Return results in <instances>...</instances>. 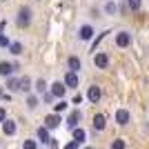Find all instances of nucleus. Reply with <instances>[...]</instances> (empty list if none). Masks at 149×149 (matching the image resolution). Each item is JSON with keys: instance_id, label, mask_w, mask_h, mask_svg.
Masks as SVG:
<instances>
[{"instance_id": "f257e3e1", "label": "nucleus", "mask_w": 149, "mask_h": 149, "mask_svg": "<svg viewBox=\"0 0 149 149\" xmlns=\"http://www.w3.org/2000/svg\"><path fill=\"white\" fill-rule=\"evenodd\" d=\"M18 27H29L31 25V9L29 7H20V11H18Z\"/></svg>"}, {"instance_id": "f03ea898", "label": "nucleus", "mask_w": 149, "mask_h": 149, "mask_svg": "<svg viewBox=\"0 0 149 149\" xmlns=\"http://www.w3.org/2000/svg\"><path fill=\"white\" fill-rule=\"evenodd\" d=\"M60 123H62V118H60V113H49V116H45V127L47 129H56V127H60Z\"/></svg>"}, {"instance_id": "7ed1b4c3", "label": "nucleus", "mask_w": 149, "mask_h": 149, "mask_svg": "<svg viewBox=\"0 0 149 149\" xmlns=\"http://www.w3.org/2000/svg\"><path fill=\"white\" fill-rule=\"evenodd\" d=\"M80 120H82V111H80V109H74V111L67 116V127H69V129H76Z\"/></svg>"}, {"instance_id": "20e7f679", "label": "nucleus", "mask_w": 149, "mask_h": 149, "mask_svg": "<svg viewBox=\"0 0 149 149\" xmlns=\"http://www.w3.org/2000/svg\"><path fill=\"white\" fill-rule=\"evenodd\" d=\"M18 69H20V65H11V62H7V60L0 62V76H5V78H9V76H11L13 71H18Z\"/></svg>"}, {"instance_id": "39448f33", "label": "nucleus", "mask_w": 149, "mask_h": 149, "mask_svg": "<svg viewBox=\"0 0 149 149\" xmlns=\"http://www.w3.org/2000/svg\"><path fill=\"white\" fill-rule=\"evenodd\" d=\"M49 91H51V96H54V98H58V100H60L62 96H65V91H67V85L58 80V82H54V85H51V89H49Z\"/></svg>"}, {"instance_id": "423d86ee", "label": "nucleus", "mask_w": 149, "mask_h": 149, "mask_svg": "<svg viewBox=\"0 0 149 149\" xmlns=\"http://www.w3.org/2000/svg\"><path fill=\"white\" fill-rule=\"evenodd\" d=\"M49 131H51V129H47L45 125H42V127H38L36 136H38V140H40V143H42V145H51V140H54V138L49 136Z\"/></svg>"}, {"instance_id": "0eeeda50", "label": "nucleus", "mask_w": 149, "mask_h": 149, "mask_svg": "<svg viewBox=\"0 0 149 149\" xmlns=\"http://www.w3.org/2000/svg\"><path fill=\"white\" fill-rule=\"evenodd\" d=\"M116 45H118V47H129L131 45V33L129 31H118V33H116Z\"/></svg>"}, {"instance_id": "6e6552de", "label": "nucleus", "mask_w": 149, "mask_h": 149, "mask_svg": "<svg viewBox=\"0 0 149 149\" xmlns=\"http://www.w3.org/2000/svg\"><path fill=\"white\" fill-rule=\"evenodd\" d=\"M116 123H118L120 127L129 125V123H131V113L127 111V109H118V111H116Z\"/></svg>"}, {"instance_id": "1a4fd4ad", "label": "nucleus", "mask_w": 149, "mask_h": 149, "mask_svg": "<svg viewBox=\"0 0 149 149\" xmlns=\"http://www.w3.org/2000/svg\"><path fill=\"white\" fill-rule=\"evenodd\" d=\"M65 85H67V89L78 87V71H67L65 74Z\"/></svg>"}, {"instance_id": "9d476101", "label": "nucleus", "mask_w": 149, "mask_h": 149, "mask_svg": "<svg viewBox=\"0 0 149 149\" xmlns=\"http://www.w3.org/2000/svg\"><path fill=\"white\" fill-rule=\"evenodd\" d=\"M93 65L98 69H107V65H109V56L107 54H96L93 56Z\"/></svg>"}, {"instance_id": "9b49d317", "label": "nucleus", "mask_w": 149, "mask_h": 149, "mask_svg": "<svg viewBox=\"0 0 149 149\" xmlns=\"http://www.w3.org/2000/svg\"><path fill=\"white\" fill-rule=\"evenodd\" d=\"M78 38H80V40H91L93 38V27L91 25H82L80 31H78Z\"/></svg>"}, {"instance_id": "f8f14e48", "label": "nucleus", "mask_w": 149, "mask_h": 149, "mask_svg": "<svg viewBox=\"0 0 149 149\" xmlns=\"http://www.w3.org/2000/svg\"><path fill=\"white\" fill-rule=\"evenodd\" d=\"M105 127H107L105 113H96V116H93V129H96V131H102Z\"/></svg>"}, {"instance_id": "ddd939ff", "label": "nucleus", "mask_w": 149, "mask_h": 149, "mask_svg": "<svg viewBox=\"0 0 149 149\" xmlns=\"http://www.w3.org/2000/svg\"><path fill=\"white\" fill-rule=\"evenodd\" d=\"M100 96H102L100 87H96V85H93V87H89V91H87V98H89V102H93V105H96V102L100 100Z\"/></svg>"}, {"instance_id": "4468645a", "label": "nucleus", "mask_w": 149, "mask_h": 149, "mask_svg": "<svg viewBox=\"0 0 149 149\" xmlns=\"http://www.w3.org/2000/svg\"><path fill=\"white\" fill-rule=\"evenodd\" d=\"M16 129H18V127H16V120H9V118H7L5 123H2V131H5V136H13Z\"/></svg>"}, {"instance_id": "2eb2a0df", "label": "nucleus", "mask_w": 149, "mask_h": 149, "mask_svg": "<svg viewBox=\"0 0 149 149\" xmlns=\"http://www.w3.org/2000/svg\"><path fill=\"white\" fill-rule=\"evenodd\" d=\"M67 67H69V71H78V69L82 67L80 58H78V56H69V60H67Z\"/></svg>"}, {"instance_id": "dca6fc26", "label": "nucleus", "mask_w": 149, "mask_h": 149, "mask_svg": "<svg viewBox=\"0 0 149 149\" xmlns=\"http://www.w3.org/2000/svg\"><path fill=\"white\" fill-rule=\"evenodd\" d=\"M85 138H87V131L82 129V127H76V129H74V140L82 145V143H85Z\"/></svg>"}, {"instance_id": "f3484780", "label": "nucleus", "mask_w": 149, "mask_h": 149, "mask_svg": "<svg viewBox=\"0 0 149 149\" xmlns=\"http://www.w3.org/2000/svg\"><path fill=\"white\" fill-rule=\"evenodd\" d=\"M7 89H9V91H20V80L9 76V78H7Z\"/></svg>"}, {"instance_id": "a211bd4d", "label": "nucleus", "mask_w": 149, "mask_h": 149, "mask_svg": "<svg viewBox=\"0 0 149 149\" xmlns=\"http://www.w3.org/2000/svg\"><path fill=\"white\" fill-rule=\"evenodd\" d=\"M20 91H25V93L31 91V78L29 76H22V78H20Z\"/></svg>"}, {"instance_id": "6ab92c4d", "label": "nucleus", "mask_w": 149, "mask_h": 149, "mask_svg": "<svg viewBox=\"0 0 149 149\" xmlns=\"http://www.w3.org/2000/svg\"><path fill=\"white\" fill-rule=\"evenodd\" d=\"M67 105H69V102H67V100H58V102H56V105H54V111H56V113H62V111H67Z\"/></svg>"}, {"instance_id": "aec40b11", "label": "nucleus", "mask_w": 149, "mask_h": 149, "mask_svg": "<svg viewBox=\"0 0 149 149\" xmlns=\"http://www.w3.org/2000/svg\"><path fill=\"white\" fill-rule=\"evenodd\" d=\"M105 13H109V16H113V13H118V5L109 0V2L105 5Z\"/></svg>"}, {"instance_id": "412c9836", "label": "nucleus", "mask_w": 149, "mask_h": 149, "mask_svg": "<svg viewBox=\"0 0 149 149\" xmlns=\"http://www.w3.org/2000/svg\"><path fill=\"white\" fill-rule=\"evenodd\" d=\"M9 51H11L13 56H20V54H22V45H20V42H11V47H9Z\"/></svg>"}, {"instance_id": "4be33fe9", "label": "nucleus", "mask_w": 149, "mask_h": 149, "mask_svg": "<svg viewBox=\"0 0 149 149\" xmlns=\"http://www.w3.org/2000/svg\"><path fill=\"white\" fill-rule=\"evenodd\" d=\"M36 91L40 93V96H42V93L47 91V82H45L42 78H40V80H36Z\"/></svg>"}, {"instance_id": "5701e85b", "label": "nucleus", "mask_w": 149, "mask_h": 149, "mask_svg": "<svg viewBox=\"0 0 149 149\" xmlns=\"http://www.w3.org/2000/svg\"><path fill=\"white\" fill-rule=\"evenodd\" d=\"M27 107H29V109H36L38 107V96H27Z\"/></svg>"}, {"instance_id": "b1692460", "label": "nucleus", "mask_w": 149, "mask_h": 149, "mask_svg": "<svg viewBox=\"0 0 149 149\" xmlns=\"http://www.w3.org/2000/svg\"><path fill=\"white\" fill-rule=\"evenodd\" d=\"M125 147H127V143H125L123 138H116V140L111 143V149H125Z\"/></svg>"}, {"instance_id": "393cba45", "label": "nucleus", "mask_w": 149, "mask_h": 149, "mask_svg": "<svg viewBox=\"0 0 149 149\" xmlns=\"http://www.w3.org/2000/svg\"><path fill=\"white\" fill-rule=\"evenodd\" d=\"M127 7H129L131 11H138L140 9V0H127Z\"/></svg>"}, {"instance_id": "a878e982", "label": "nucleus", "mask_w": 149, "mask_h": 149, "mask_svg": "<svg viewBox=\"0 0 149 149\" xmlns=\"http://www.w3.org/2000/svg\"><path fill=\"white\" fill-rule=\"evenodd\" d=\"M22 149H38V143L36 140H25V143H22Z\"/></svg>"}, {"instance_id": "bb28decb", "label": "nucleus", "mask_w": 149, "mask_h": 149, "mask_svg": "<svg viewBox=\"0 0 149 149\" xmlns=\"http://www.w3.org/2000/svg\"><path fill=\"white\" fill-rule=\"evenodd\" d=\"M107 33H109V31H102V33H100V36H98V38H96V40H93V42H91V49H93V51H96V47H98V42H100V40H102V38L107 36Z\"/></svg>"}, {"instance_id": "cd10ccee", "label": "nucleus", "mask_w": 149, "mask_h": 149, "mask_svg": "<svg viewBox=\"0 0 149 149\" xmlns=\"http://www.w3.org/2000/svg\"><path fill=\"white\" fill-rule=\"evenodd\" d=\"M0 47H11V42H9V38L5 33H0Z\"/></svg>"}, {"instance_id": "c85d7f7f", "label": "nucleus", "mask_w": 149, "mask_h": 149, "mask_svg": "<svg viewBox=\"0 0 149 149\" xmlns=\"http://www.w3.org/2000/svg\"><path fill=\"white\" fill-rule=\"evenodd\" d=\"M78 147H80V143H76V140H71V143L65 145V149H78Z\"/></svg>"}, {"instance_id": "c756f323", "label": "nucleus", "mask_w": 149, "mask_h": 149, "mask_svg": "<svg viewBox=\"0 0 149 149\" xmlns=\"http://www.w3.org/2000/svg\"><path fill=\"white\" fill-rule=\"evenodd\" d=\"M5 120H7V109L0 107V123H5Z\"/></svg>"}, {"instance_id": "7c9ffc66", "label": "nucleus", "mask_w": 149, "mask_h": 149, "mask_svg": "<svg viewBox=\"0 0 149 149\" xmlns=\"http://www.w3.org/2000/svg\"><path fill=\"white\" fill-rule=\"evenodd\" d=\"M71 102H74V105H80V102H82V96H80V93H76V96H74V100H71Z\"/></svg>"}, {"instance_id": "2f4dec72", "label": "nucleus", "mask_w": 149, "mask_h": 149, "mask_svg": "<svg viewBox=\"0 0 149 149\" xmlns=\"http://www.w3.org/2000/svg\"><path fill=\"white\" fill-rule=\"evenodd\" d=\"M0 96H2V98H5V91H2V87H0Z\"/></svg>"}, {"instance_id": "473e14b6", "label": "nucleus", "mask_w": 149, "mask_h": 149, "mask_svg": "<svg viewBox=\"0 0 149 149\" xmlns=\"http://www.w3.org/2000/svg\"><path fill=\"white\" fill-rule=\"evenodd\" d=\"M87 149H93V147H87Z\"/></svg>"}]
</instances>
